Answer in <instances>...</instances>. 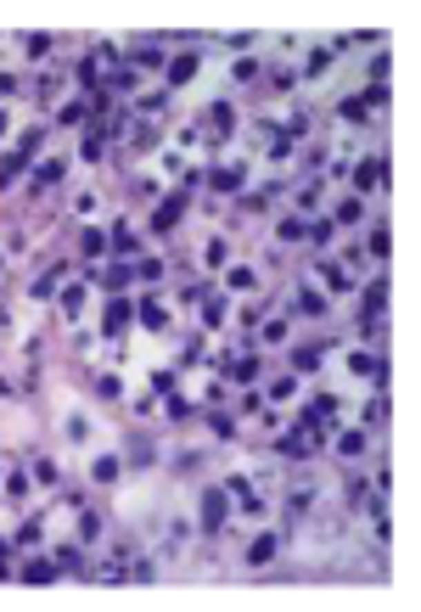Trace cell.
I'll list each match as a JSON object with an SVG mask.
<instances>
[{
    "label": "cell",
    "instance_id": "6da1fadb",
    "mask_svg": "<svg viewBox=\"0 0 421 612\" xmlns=\"http://www.w3.org/2000/svg\"><path fill=\"white\" fill-rule=\"evenodd\" d=\"M231 517V500H225V489H208V500H202V528L208 534H219V522Z\"/></svg>",
    "mask_w": 421,
    "mask_h": 612
},
{
    "label": "cell",
    "instance_id": "7a4b0ae2",
    "mask_svg": "<svg viewBox=\"0 0 421 612\" xmlns=\"http://www.w3.org/2000/svg\"><path fill=\"white\" fill-rule=\"evenodd\" d=\"M180 213H186V197L175 191V197H168V202L157 208V220H152V225H157V231H175V225H180Z\"/></svg>",
    "mask_w": 421,
    "mask_h": 612
},
{
    "label": "cell",
    "instance_id": "3957f363",
    "mask_svg": "<svg viewBox=\"0 0 421 612\" xmlns=\"http://www.w3.org/2000/svg\"><path fill=\"white\" fill-rule=\"evenodd\" d=\"M309 450H320V432H286L281 439V455H309Z\"/></svg>",
    "mask_w": 421,
    "mask_h": 612
},
{
    "label": "cell",
    "instance_id": "277c9868",
    "mask_svg": "<svg viewBox=\"0 0 421 612\" xmlns=\"http://www.w3.org/2000/svg\"><path fill=\"white\" fill-rule=\"evenodd\" d=\"M57 180H62V157H46V163L34 169V191H46V186H57Z\"/></svg>",
    "mask_w": 421,
    "mask_h": 612
},
{
    "label": "cell",
    "instance_id": "5b68a950",
    "mask_svg": "<svg viewBox=\"0 0 421 612\" xmlns=\"http://www.w3.org/2000/svg\"><path fill=\"white\" fill-rule=\"evenodd\" d=\"M23 584H57V562H28L23 567Z\"/></svg>",
    "mask_w": 421,
    "mask_h": 612
},
{
    "label": "cell",
    "instance_id": "8992f818",
    "mask_svg": "<svg viewBox=\"0 0 421 612\" xmlns=\"http://www.w3.org/2000/svg\"><path fill=\"white\" fill-rule=\"evenodd\" d=\"M376 180H382V163H376V157L354 163V186H376Z\"/></svg>",
    "mask_w": 421,
    "mask_h": 612
},
{
    "label": "cell",
    "instance_id": "52a82bcc",
    "mask_svg": "<svg viewBox=\"0 0 421 612\" xmlns=\"http://www.w3.org/2000/svg\"><path fill=\"white\" fill-rule=\"evenodd\" d=\"M337 450H343V455H365V432H360V427H349L343 439H337Z\"/></svg>",
    "mask_w": 421,
    "mask_h": 612
},
{
    "label": "cell",
    "instance_id": "ba28073f",
    "mask_svg": "<svg viewBox=\"0 0 421 612\" xmlns=\"http://www.w3.org/2000/svg\"><path fill=\"white\" fill-rule=\"evenodd\" d=\"M298 315H315V321H320V315H326V298H320V292H298Z\"/></svg>",
    "mask_w": 421,
    "mask_h": 612
},
{
    "label": "cell",
    "instance_id": "9c48e42d",
    "mask_svg": "<svg viewBox=\"0 0 421 612\" xmlns=\"http://www.w3.org/2000/svg\"><path fill=\"white\" fill-rule=\"evenodd\" d=\"M214 186H219V191H242V169H236V163H231V169H219V174H214Z\"/></svg>",
    "mask_w": 421,
    "mask_h": 612
},
{
    "label": "cell",
    "instance_id": "30bf717a",
    "mask_svg": "<svg viewBox=\"0 0 421 612\" xmlns=\"http://www.w3.org/2000/svg\"><path fill=\"white\" fill-rule=\"evenodd\" d=\"M186 393H197V399H208V393H214V376H208V371L186 376Z\"/></svg>",
    "mask_w": 421,
    "mask_h": 612
},
{
    "label": "cell",
    "instance_id": "8fae6325",
    "mask_svg": "<svg viewBox=\"0 0 421 612\" xmlns=\"http://www.w3.org/2000/svg\"><path fill=\"white\" fill-rule=\"evenodd\" d=\"M270 556H275V539H270V534L247 545V562H270Z\"/></svg>",
    "mask_w": 421,
    "mask_h": 612
},
{
    "label": "cell",
    "instance_id": "7c38bea8",
    "mask_svg": "<svg viewBox=\"0 0 421 612\" xmlns=\"http://www.w3.org/2000/svg\"><path fill=\"white\" fill-rule=\"evenodd\" d=\"M191 73H197V57H175V62H168V79H175V84L191 79Z\"/></svg>",
    "mask_w": 421,
    "mask_h": 612
},
{
    "label": "cell",
    "instance_id": "4fadbf2b",
    "mask_svg": "<svg viewBox=\"0 0 421 612\" xmlns=\"http://www.w3.org/2000/svg\"><path fill=\"white\" fill-rule=\"evenodd\" d=\"M349 371H354V376H371V371H376V360L365 354V348H354V354H349Z\"/></svg>",
    "mask_w": 421,
    "mask_h": 612
},
{
    "label": "cell",
    "instance_id": "5bb4252c",
    "mask_svg": "<svg viewBox=\"0 0 421 612\" xmlns=\"http://www.w3.org/2000/svg\"><path fill=\"white\" fill-rule=\"evenodd\" d=\"M62 309H68V315L84 309V287H68V292H62Z\"/></svg>",
    "mask_w": 421,
    "mask_h": 612
},
{
    "label": "cell",
    "instance_id": "9a60e30c",
    "mask_svg": "<svg viewBox=\"0 0 421 612\" xmlns=\"http://www.w3.org/2000/svg\"><path fill=\"white\" fill-rule=\"evenodd\" d=\"M337 220H343V225H360V220H365V208H360V202H343V213H337Z\"/></svg>",
    "mask_w": 421,
    "mask_h": 612
},
{
    "label": "cell",
    "instance_id": "2e32d148",
    "mask_svg": "<svg viewBox=\"0 0 421 612\" xmlns=\"http://www.w3.org/2000/svg\"><path fill=\"white\" fill-rule=\"evenodd\" d=\"M163 276V258H141V281H157Z\"/></svg>",
    "mask_w": 421,
    "mask_h": 612
},
{
    "label": "cell",
    "instance_id": "e0dca14e",
    "mask_svg": "<svg viewBox=\"0 0 421 612\" xmlns=\"http://www.w3.org/2000/svg\"><path fill=\"white\" fill-rule=\"evenodd\" d=\"M12 129H17V113H12V107H0V141H6Z\"/></svg>",
    "mask_w": 421,
    "mask_h": 612
},
{
    "label": "cell",
    "instance_id": "ac0fdd59",
    "mask_svg": "<svg viewBox=\"0 0 421 612\" xmlns=\"http://www.w3.org/2000/svg\"><path fill=\"white\" fill-rule=\"evenodd\" d=\"M6 90H12V73H0V96H6Z\"/></svg>",
    "mask_w": 421,
    "mask_h": 612
}]
</instances>
